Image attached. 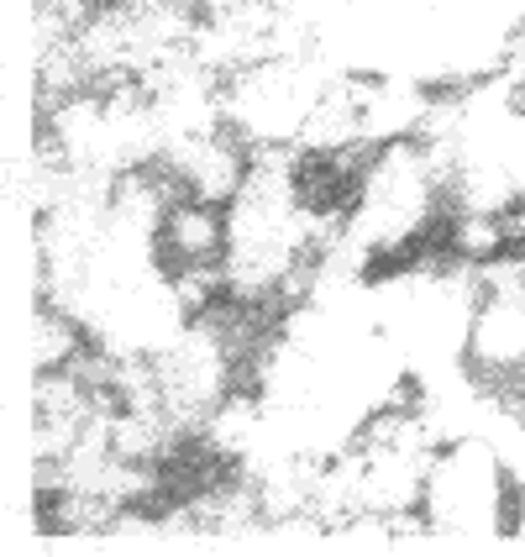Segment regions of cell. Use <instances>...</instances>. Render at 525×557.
I'll return each mask as SVG.
<instances>
[{"mask_svg": "<svg viewBox=\"0 0 525 557\" xmlns=\"http://www.w3.org/2000/svg\"><path fill=\"white\" fill-rule=\"evenodd\" d=\"M515 495H521V479L495 436L458 432L436 447L421 516H426L432 536L495 542V536L515 531Z\"/></svg>", "mask_w": 525, "mask_h": 557, "instance_id": "cell-1", "label": "cell"}, {"mask_svg": "<svg viewBox=\"0 0 525 557\" xmlns=\"http://www.w3.org/2000/svg\"><path fill=\"white\" fill-rule=\"evenodd\" d=\"M232 252V206L200 200V195H174L153 226V258L168 278L185 274H226Z\"/></svg>", "mask_w": 525, "mask_h": 557, "instance_id": "cell-2", "label": "cell"}]
</instances>
